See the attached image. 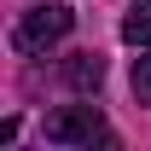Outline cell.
Masks as SVG:
<instances>
[{"label": "cell", "instance_id": "obj_1", "mask_svg": "<svg viewBox=\"0 0 151 151\" xmlns=\"http://www.w3.org/2000/svg\"><path fill=\"white\" fill-rule=\"evenodd\" d=\"M41 134H47V145H116L111 122L99 116V105H64V111H52L47 122H41Z\"/></svg>", "mask_w": 151, "mask_h": 151}, {"label": "cell", "instance_id": "obj_2", "mask_svg": "<svg viewBox=\"0 0 151 151\" xmlns=\"http://www.w3.org/2000/svg\"><path fill=\"white\" fill-rule=\"evenodd\" d=\"M70 23H76V12H70V6H58V0L29 6V12L18 18V29H12V47H18L23 58H41L52 41H64V35H70Z\"/></svg>", "mask_w": 151, "mask_h": 151}, {"label": "cell", "instance_id": "obj_3", "mask_svg": "<svg viewBox=\"0 0 151 151\" xmlns=\"http://www.w3.org/2000/svg\"><path fill=\"white\" fill-rule=\"evenodd\" d=\"M64 81H70L76 93H93L99 81H105V58L99 52H70L64 58Z\"/></svg>", "mask_w": 151, "mask_h": 151}, {"label": "cell", "instance_id": "obj_4", "mask_svg": "<svg viewBox=\"0 0 151 151\" xmlns=\"http://www.w3.org/2000/svg\"><path fill=\"white\" fill-rule=\"evenodd\" d=\"M122 41H128V47H151V0L128 6V18H122Z\"/></svg>", "mask_w": 151, "mask_h": 151}, {"label": "cell", "instance_id": "obj_5", "mask_svg": "<svg viewBox=\"0 0 151 151\" xmlns=\"http://www.w3.org/2000/svg\"><path fill=\"white\" fill-rule=\"evenodd\" d=\"M134 93H139V105H151V52L134 58Z\"/></svg>", "mask_w": 151, "mask_h": 151}]
</instances>
